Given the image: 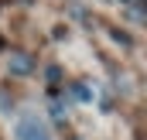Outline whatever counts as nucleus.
Returning <instances> with one entry per match:
<instances>
[{
    "mask_svg": "<svg viewBox=\"0 0 147 140\" xmlns=\"http://www.w3.org/2000/svg\"><path fill=\"white\" fill-rule=\"evenodd\" d=\"M10 69H14V72H21V75H24V72H31V58L17 51V55H10Z\"/></svg>",
    "mask_w": 147,
    "mask_h": 140,
    "instance_id": "obj_2",
    "label": "nucleus"
},
{
    "mask_svg": "<svg viewBox=\"0 0 147 140\" xmlns=\"http://www.w3.org/2000/svg\"><path fill=\"white\" fill-rule=\"evenodd\" d=\"M127 3H140V0H127Z\"/></svg>",
    "mask_w": 147,
    "mask_h": 140,
    "instance_id": "obj_3",
    "label": "nucleus"
},
{
    "mask_svg": "<svg viewBox=\"0 0 147 140\" xmlns=\"http://www.w3.org/2000/svg\"><path fill=\"white\" fill-rule=\"evenodd\" d=\"M14 133H17V140H51L48 123H45L38 113H24V116L17 120V127H14Z\"/></svg>",
    "mask_w": 147,
    "mask_h": 140,
    "instance_id": "obj_1",
    "label": "nucleus"
}]
</instances>
